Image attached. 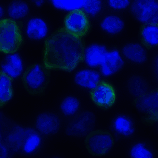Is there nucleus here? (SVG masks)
<instances>
[{
	"mask_svg": "<svg viewBox=\"0 0 158 158\" xmlns=\"http://www.w3.org/2000/svg\"><path fill=\"white\" fill-rule=\"evenodd\" d=\"M85 60L87 66L92 68L100 66L102 75L104 77L115 73L124 63L118 50H109L105 45L97 44L86 48Z\"/></svg>",
	"mask_w": 158,
	"mask_h": 158,
	"instance_id": "f257e3e1",
	"label": "nucleus"
},
{
	"mask_svg": "<svg viewBox=\"0 0 158 158\" xmlns=\"http://www.w3.org/2000/svg\"><path fill=\"white\" fill-rule=\"evenodd\" d=\"M21 36L13 21L3 19L0 22V50L6 53L15 51L20 44Z\"/></svg>",
	"mask_w": 158,
	"mask_h": 158,
	"instance_id": "f03ea898",
	"label": "nucleus"
},
{
	"mask_svg": "<svg viewBox=\"0 0 158 158\" xmlns=\"http://www.w3.org/2000/svg\"><path fill=\"white\" fill-rule=\"evenodd\" d=\"M131 10L141 22H158V0H134L131 4Z\"/></svg>",
	"mask_w": 158,
	"mask_h": 158,
	"instance_id": "7ed1b4c3",
	"label": "nucleus"
},
{
	"mask_svg": "<svg viewBox=\"0 0 158 158\" xmlns=\"http://www.w3.org/2000/svg\"><path fill=\"white\" fill-rule=\"evenodd\" d=\"M27 131V128L16 126L4 136L1 133L0 142L7 148L11 154L15 152H21Z\"/></svg>",
	"mask_w": 158,
	"mask_h": 158,
	"instance_id": "20e7f679",
	"label": "nucleus"
},
{
	"mask_svg": "<svg viewBox=\"0 0 158 158\" xmlns=\"http://www.w3.org/2000/svg\"><path fill=\"white\" fill-rule=\"evenodd\" d=\"M65 22L67 31L76 38L85 33L88 25L85 15L80 9L71 11L66 17Z\"/></svg>",
	"mask_w": 158,
	"mask_h": 158,
	"instance_id": "39448f33",
	"label": "nucleus"
},
{
	"mask_svg": "<svg viewBox=\"0 0 158 158\" xmlns=\"http://www.w3.org/2000/svg\"><path fill=\"white\" fill-rule=\"evenodd\" d=\"M91 92L93 101L99 106L108 107L114 102L115 94L112 87L109 84L102 82Z\"/></svg>",
	"mask_w": 158,
	"mask_h": 158,
	"instance_id": "423d86ee",
	"label": "nucleus"
},
{
	"mask_svg": "<svg viewBox=\"0 0 158 158\" xmlns=\"http://www.w3.org/2000/svg\"><path fill=\"white\" fill-rule=\"evenodd\" d=\"M99 77V73L97 70L87 68L77 72L76 74L74 81L81 87L90 90L98 86Z\"/></svg>",
	"mask_w": 158,
	"mask_h": 158,
	"instance_id": "0eeeda50",
	"label": "nucleus"
},
{
	"mask_svg": "<svg viewBox=\"0 0 158 158\" xmlns=\"http://www.w3.org/2000/svg\"><path fill=\"white\" fill-rule=\"evenodd\" d=\"M1 67L3 72L15 78L20 76L23 71V61L18 53L6 56Z\"/></svg>",
	"mask_w": 158,
	"mask_h": 158,
	"instance_id": "6e6552de",
	"label": "nucleus"
},
{
	"mask_svg": "<svg viewBox=\"0 0 158 158\" xmlns=\"http://www.w3.org/2000/svg\"><path fill=\"white\" fill-rule=\"evenodd\" d=\"M59 121L57 117L54 114H43L37 117L36 129L42 135L55 132L58 130Z\"/></svg>",
	"mask_w": 158,
	"mask_h": 158,
	"instance_id": "1a4fd4ad",
	"label": "nucleus"
},
{
	"mask_svg": "<svg viewBox=\"0 0 158 158\" xmlns=\"http://www.w3.org/2000/svg\"><path fill=\"white\" fill-rule=\"evenodd\" d=\"M48 32V26L41 19L31 18L27 23L26 32L28 37L31 39H42L47 36Z\"/></svg>",
	"mask_w": 158,
	"mask_h": 158,
	"instance_id": "9d476101",
	"label": "nucleus"
},
{
	"mask_svg": "<svg viewBox=\"0 0 158 158\" xmlns=\"http://www.w3.org/2000/svg\"><path fill=\"white\" fill-rule=\"evenodd\" d=\"M42 135L36 129L28 128L21 152L30 155L35 152L41 146Z\"/></svg>",
	"mask_w": 158,
	"mask_h": 158,
	"instance_id": "9b49d317",
	"label": "nucleus"
},
{
	"mask_svg": "<svg viewBox=\"0 0 158 158\" xmlns=\"http://www.w3.org/2000/svg\"><path fill=\"white\" fill-rule=\"evenodd\" d=\"M112 130L115 135H122L129 136L134 131L131 119L124 115H120L114 119L112 122Z\"/></svg>",
	"mask_w": 158,
	"mask_h": 158,
	"instance_id": "f8f14e48",
	"label": "nucleus"
},
{
	"mask_svg": "<svg viewBox=\"0 0 158 158\" xmlns=\"http://www.w3.org/2000/svg\"><path fill=\"white\" fill-rule=\"evenodd\" d=\"M122 51L127 59L133 62L141 63L146 60L145 51L139 44H127L124 47Z\"/></svg>",
	"mask_w": 158,
	"mask_h": 158,
	"instance_id": "ddd939ff",
	"label": "nucleus"
},
{
	"mask_svg": "<svg viewBox=\"0 0 158 158\" xmlns=\"http://www.w3.org/2000/svg\"><path fill=\"white\" fill-rule=\"evenodd\" d=\"M100 25L104 31L114 35L118 33L122 30L124 26V23L117 16L110 15L104 18Z\"/></svg>",
	"mask_w": 158,
	"mask_h": 158,
	"instance_id": "4468645a",
	"label": "nucleus"
},
{
	"mask_svg": "<svg viewBox=\"0 0 158 158\" xmlns=\"http://www.w3.org/2000/svg\"><path fill=\"white\" fill-rule=\"evenodd\" d=\"M28 11L27 4L21 0L13 1L7 9L10 17L15 19L25 17L27 14Z\"/></svg>",
	"mask_w": 158,
	"mask_h": 158,
	"instance_id": "2eb2a0df",
	"label": "nucleus"
},
{
	"mask_svg": "<svg viewBox=\"0 0 158 158\" xmlns=\"http://www.w3.org/2000/svg\"><path fill=\"white\" fill-rule=\"evenodd\" d=\"M91 116V114L88 113L82 115L72 124L68 130L69 134L83 133L86 130L88 125L92 122Z\"/></svg>",
	"mask_w": 158,
	"mask_h": 158,
	"instance_id": "dca6fc26",
	"label": "nucleus"
},
{
	"mask_svg": "<svg viewBox=\"0 0 158 158\" xmlns=\"http://www.w3.org/2000/svg\"><path fill=\"white\" fill-rule=\"evenodd\" d=\"M86 0H50L56 9L61 10L72 11L83 7Z\"/></svg>",
	"mask_w": 158,
	"mask_h": 158,
	"instance_id": "f3484780",
	"label": "nucleus"
},
{
	"mask_svg": "<svg viewBox=\"0 0 158 158\" xmlns=\"http://www.w3.org/2000/svg\"><path fill=\"white\" fill-rule=\"evenodd\" d=\"M26 80L29 86L35 89L43 84L45 80V76L38 65H36L27 76Z\"/></svg>",
	"mask_w": 158,
	"mask_h": 158,
	"instance_id": "a211bd4d",
	"label": "nucleus"
},
{
	"mask_svg": "<svg viewBox=\"0 0 158 158\" xmlns=\"http://www.w3.org/2000/svg\"><path fill=\"white\" fill-rule=\"evenodd\" d=\"M79 102L76 98L68 96L62 102L60 108L66 116H73L78 110Z\"/></svg>",
	"mask_w": 158,
	"mask_h": 158,
	"instance_id": "6ab92c4d",
	"label": "nucleus"
},
{
	"mask_svg": "<svg viewBox=\"0 0 158 158\" xmlns=\"http://www.w3.org/2000/svg\"><path fill=\"white\" fill-rule=\"evenodd\" d=\"M131 158H153V155L145 143H138L133 146L130 151Z\"/></svg>",
	"mask_w": 158,
	"mask_h": 158,
	"instance_id": "aec40b11",
	"label": "nucleus"
},
{
	"mask_svg": "<svg viewBox=\"0 0 158 158\" xmlns=\"http://www.w3.org/2000/svg\"><path fill=\"white\" fill-rule=\"evenodd\" d=\"M8 77L2 75L0 81V98L2 101L8 100L11 96L10 82Z\"/></svg>",
	"mask_w": 158,
	"mask_h": 158,
	"instance_id": "412c9836",
	"label": "nucleus"
},
{
	"mask_svg": "<svg viewBox=\"0 0 158 158\" xmlns=\"http://www.w3.org/2000/svg\"><path fill=\"white\" fill-rule=\"evenodd\" d=\"M104 4L102 0H88L84 5L83 8L88 13L97 15L102 10Z\"/></svg>",
	"mask_w": 158,
	"mask_h": 158,
	"instance_id": "4be33fe9",
	"label": "nucleus"
},
{
	"mask_svg": "<svg viewBox=\"0 0 158 158\" xmlns=\"http://www.w3.org/2000/svg\"><path fill=\"white\" fill-rule=\"evenodd\" d=\"M94 140H93L92 143L90 142V145L94 144H98L91 147V148L94 151L95 149H98L97 151H104V149L106 151L111 146V141L110 139L107 136L104 135L98 136V138H94Z\"/></svg>",
	"mask_w": 158,
	"mask_h": 158,
	"instance_id": "5701e85b",
	"label": "nucleus"
},
{
	"mask_svg": "<svg viewBox=\"0 0 158 158\" xmlns=\"http://www.w3.org/2000/svg\"><path fill=\"white\" fill-rule=\"evenodd\" d=\"M143 35L146 40L153 45L158 43V28L153 26H148L143 31Z\"/></svg>",
	"mask_w": 158,
	"mask_h": 158,
	"instance_id": "b1692460",
	"label": "nucleus"
},
{
	"mask_svg": "<svg viewBox=\"0 0 158 158\" xmlns=\"http://www.w3.org/2000/svg\"><path fill=\"white\" fill-rule=\"evenodd\" d=\"M107 6L110 8L117 11L127 8L131 3L130 0H107Z\"/></svg>",
	"mask_w": 158,
	"mask_h": 158,
	"instance_id": "393cba45",
	"label": "nucleus"
},
{
	"mask_svg": "<svg viewBox=\"0 0 158 158\" xmlns=\"http://www.w3.org/2000/svg\"><path fill=\"white\" fill-rule=\"evenodd\" d=\"M131 89L133 93L136 96L145 92L146 89L139 78H135L132 81L131 83Z\"/></svg>",
	"mask_w": 158,
	"mask_h": 158,
	"instance_id": "a878e982",
	"label": "nucleus"
},
{
	"mask_svg": "<svg viewBox=\"0 0 158 158\" xmlns=\"http://www.w3.org/2000/svg\"><path fill=\"white\" fill-rule=\"evenodd\" d=\"M155 69L156 73L158 77V56L155 60Z\"/></svg>",
	"mask_w": 158,
	"mask_h": 158,
	"instance_id": "bb28decb",
	"label": "nucleus"
},
{
	"mask_svg": "<svg viewBox=\"0 0 158 158\" xmlns=\"http://www.w3.org/2000/svg\"><path fill=\"white\" fill-rule=\"evenodd\" d=\"M33 1L35 2L36 6H40L44 2V0H33Z\"/></svg>",
	"mask_w": 158,
	"mask_h": 158,
	"instance_id": "cd10ccee",
	"label": "nucleus"
},
{
	"mask_svg": "<svg viewBox=\"0 0 158 158\" xmlns=\"http://www.w3.org/2000/svg\"><path fill=\"white\" fill-rule=\"evenodd\" d=\"M0 18H1L3 16L4 14V10L1 7V6H0Z\"/></svg>",
	"mask_w": 158,
	"mask_h": 158,
	"instance_id": "c85d7f7f",
	"label": "nucleus"
},
{
	"mask_svg": "<svg viewBox=\"0 0 158 158\" xmlns=\"http://www.w3.org/2000/svg\"><path fill=\"white\" fill-rule=\"evenodd\" d=\"M0 158H3V157H0Z\"/></svg>",
	"mask_w": 158,
	"mask_h": 158,
	"instance_id": "c756f323",
	"label": "nucleus"
}]
</instances>
